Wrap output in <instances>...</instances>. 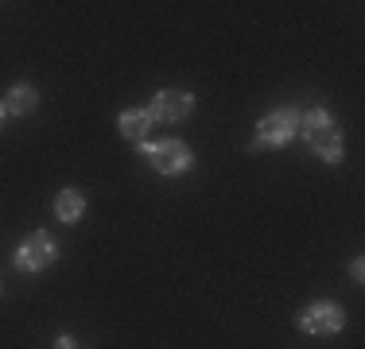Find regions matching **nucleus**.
Instances as JSON below:
<instances>
[{"label": "nucleus", "mask_w": 365, "mask_h": 349, "mask_svg": "<svg viewBox=\"0 0 365 349\" xmlns=\"http://www.w3.org/2000/svg\"><path fill=\"white\" fill-rule=\"evenodd\" d=\"M39 105V93H36V85H28V82H20V85H12V90L4 93V101H0V109H4V117H28L31 109Z\"/></svg>", "instance_id": "obj_6"}, {"label": "nucleus", "mask_w": 365, "mask_h": 349, "mask_svg": "<svg viewBox=\"0 0 365 349\" xmlns=\"http://www.w3.org/2000/svg\"><path fill=\"white\" fill-rule=\"evenodd\" d=\"M117 128L125 140H133V144H144V136L152 132V113L148 109H125L117 117Z\"/></svg>", "instance_id": "obj_8"}, {"label": "nucleus", "mask_w": 365, "mask_h": 349, "mask_svg": "<svg viewBox=\"0 0 365 349\" xmlns=\"http://www.w3.org/2000/svg\"><path fill=\"white\" fill-rule=\"evenodd\" d=\"M295 120H299V113H295V109L268 113V117L257 125V147H284L295 136Z\"/></svg>", "instance_id": "obj_4"}, {"label": "nucleus", "mask_w": 365, "mask_h": 349, "mask_svg": "<svg viewBox=\"0 0 365 349\" xmlns=\"http://www.w3.org/2000/svg\"><path fill=\"white\" fill-rule=\"evenodd\" d=\"M350 276H354V283H361V279H365V268H361V260H354V268H350Z\"/></svg>", "instance_id": "obj_11"}, {"label": "nucleus", "mask_w": 365, "mask_h": 349, "mask_svg": "<svg viewBox=\"0 0 365 349\" xmlns=\"http://www.w3.org/2000/svg\"><path fill=\"white\" fill-rule=\"evenodd\" d=\"M55 256H58L55 237H51V233H31V237L16 249V268H20V272H43Z\"/></svg>", "instance_id": "obj_1"}, {"label": "nucleus", "mask_w": 365, "mask_h": 349, "mask_svg": "<svg viewBox=\"0 0 365 349\" xmlns=\"http://www.w3.org/2000/svg\"><path fill=\"white\" fill-rule=\"evenodd\" d=\"M311 147H315V155L323 163H338L342 152H346V140H342V132H338V125H327V128H319V132L311 136Z\"/></svg>", "instance_id": "obj_7"}, {"label": "nucleus", "mask_w": 365, "mask_h": 349, "mask_svg": "<svg viewBox=\"0 0 365 349\" xmlns=\"http://www.w3.org/2000/svg\"><path fill=\"white\" fill-rule=\"evenodd\" d=\"M327 125H334L327 109H307V113H299V120H295V132H303V136L311 140L319 128H327Z\"/></svg>", "instance_id": "obj_10"}, {"label": "nucleus", "mask_w": 365, "mask_h": 349, "mask_svg": "<svg viewBox=\"0 0 365 349\" xmlns=\"http://www.w3.org/2000/svg\"><path fill=\"white\" fill-rule=\"evenodd\" d=\"M148 160L160 174H182L190 167V147L179 144V140H160V144H144Z\"/></svg>", "instance_id": "obj_3"}, {"label": "nucleus", "mask_w": 365, "mask_h": 349, "mask_svg": "<svg viewBox=\"0 0 365 349\" xmlns=\"http://www.w3.org/2000/svg\"><path fill=\"white\" fill-rule=\"evenodd\" d=\"M82 209H86V202H82L78 190H63V194L55 198V217H58V222H78Z\"/></svg>", "instance_id": "obj_9"}, {"label": "nucleus", "mask_w": 365, "mask_h": 349, "mask_svg": "<svg viewBox=\"0 0 365 349\" xmlns=\"http://www.w3.org/2000/svg\"><path fill=\"white\" fill-rule=\"evenodd\" d=\"M55 349H74V338H71V334H58V342H55Z\"/></svg>", "instance_id": "obj_12"}, {"label": "nucleus", "mask_w": 365, "mask_h": 349, "mask_svg": "<svg viewBox=\"0 0 365 349\" xmlns=\"http://www.w3.org/2000/svg\"><path fill=\"white\" fill-rule=\"evenodd\" d=\"M0 125H4V109H0Z\"/></svg>", "instance_id": "obj_13"}, {"label": "nucleus", "mask_w": 365, "mask_h": 349, "mask_svg": "<svg viewBox=\"0 0 365 349\" xmlns=\"http://www.w3.org/2000/svg\"><path fill=\"white\" fill-rule=\"evenodd\" d=\"M190 109H195V98L190 93H182V90H163V93H155V101H152V120H163V125H175V120H187L190 117Z\"/></svg>", "instance_id": "obj_5"}, {"label": "nucleus", "mask_w": 365, "mask_h": 349, "mask_svg": "<svg viewBox=\"0 0 365 349\" xmlns=\"http://www.w3.org/2000/svg\"><path fill=\"white\" fill-rule=\"evenodd\" d=\"M346 326V314L334 303H311V307L299 311V330L303 334H338Z\"/></svg>", "instance_id": "obj_2"}]
</instances>
